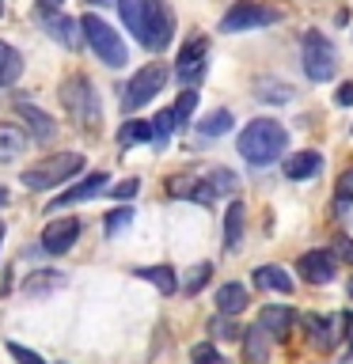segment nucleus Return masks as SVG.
<instances>
[{
  "label": "nucleus",
  "mask_w": 353,
  "mask_h": 364,
  "mask_svg": "<svg viewBox=\"0 0 353 364\" xmlns=\"http://www.w3.org/2000/svg\"><path fill=\"white\" fill-rule=\"evenodd\" d=\"M338 326H342V338L353 346V311H342V315H338Z\"/></svg>",
  "instance_id": "nucleus-41"
},
{
  "label": "nucleus",
  "mask_w": 353,
  "mask_h": 364,
  "mask_svg": "<svg viewBox=\"0 0 353 364\" xmlns=\"http://www.w3.org/2000/svg\"><path fill=\"white\" fill-rule=\"evenodd\" d=\"M144 16H148V38H144V50H167L171 46V31H175V19L164 0H144Z\"/></svg>",
  "instance_id": "nucleus-9"
},
{
  "label": "nucleus",
  "mask_w": 353,
  "mask_h": 364,
  "mask_svg": "<svg viewBox=\"0 0 353 364\" xmlns=\"http://www.w3.org/2000/svg\"><path fill=\"white\" fill-rule=\"evenodd\" d=\"M304 73H307V80H315V84L334 80L338 53H334V46H330L327 34H319V31H307L304 34Z\"/></svg>",
  "instance_id": "nucleus-6"
},
{
  "label": "nucleus",
  "mask_w": 353,
  "mask_h": 364,
  "mask_svg": "<svg viewBox=\"0 0 353 364\" xmlns=\"http://www.w3.org/2000/svg\"><path fill=\"white\" fill-rule=\"evenodd\" d=\"M171 110H175L179 125H186V122L194 118V110H198V91H194V87H182V95L175 99V107H171Z\"/></svg>",
  "instance_id": "nucleus-34"
},
{
  "label": "nucleus",
  "mask_w": 353,
  "mask_h": 364,
  "mask_svg": "<svg viewBox=\"0 0 353 364\" xmlns=\"http://www.w3.org/2000/svg\"><path fill=\"white\" fill-rule=\"evenodd\" d=\"M349 289H353V284H349Z\"/></svg>",
  "instance_id": "nucleus-50"
},
{
  "label": "nucleus",
  "mask_w": 353,
  "mask_h": 364,
  "mask_svg": "<svg viewBox=\"0 0 353 364\" xmlns=\"http://www.w3.org/2000/svg\"><path fill=\"white\" fill-rule=\"evenodd\" d=\"M209 277H213V266H209V262H198V266H190L186 277H182V292H186V296H198L205 284H209Z\"/></svg>",
  "instance_id": "nucleus-30"
},
{
  "label": "nucleus",
  "mask_w": 353,
  "mask_h": 364,
  "mask_svg": "<svg viewBox=\"0 0 353 364\" xmlns=\"http://www.w3.org/2000/svg\"><path fill=\"white\" fill-rule=\"evenodd\" d=\"M243 360L247 364H266L270 360V334L262 326L243 330Z\"/></svg>",
  "instance_id": "nucleus-22"
},
{
  "label": "nucleus",
  "mask_w": 353,
  "mask_h": 364,
  "mask_svg": "<svg viewBox=\"0 0 353 364\" xmlns=\"http://www.w3.org/2000/svg\"><path fill=\"white\" fill-rule=\"evenodd\" d=\"M278 19H281V11H278V8H270V4H255V0H236V4L224 11L221 31H224V34L258 31V27H273Z\"/></svg>",
  "instance_id": "nucleus-7"
},
{
  "label": "nucleus",
  "mask_w": 353,
  "mask_h": 364,
  "mask_svg": "<svg viewBox=\"0 0 353 364\" xmlns=\"http://www.w3.org/2000/svg\"><path fill=\"white\" fill-rule=\"evenodd\" d=\"M190 364H232V360H224L221 353H216V346L201 341V346H194V349H190Z\"/></svg>",
  "instance_id": "nucleus-38"
},
{
  "label": "nucleus",
  "mask_w": 353,
  "mask_h": 364,
  "mask_svg": "<svg viewBox=\"0 0 353 364\" xmlns=\"http://www.w3.org/2000/svg\"><path fill=\"white\" fill-rule=\"evenodd\" d=\"M285 171V178H293V182H300V178H312L323 171V156L315 152V148H304V152H293L289 159L281 164Z\"/></svg>",
  "instance_id": "nucleus-18"
},
{
  "label": "nucleus",
  "mask_w": 353,
  "mask_h": 364,
  "mask_svg": "<svg viewBox=\"0 0 353 364\" xmlns=\"http://www.w3.org/2000/svg\"><path fill=\"white\" fill-rule=\"evenodd\" d=\"M304 330L312 334L315 349H330V346H334V323H330L327 315H304Z\"/></svg>",
  "instance_id": "nucleus-27"
},
{
  "label": "nucleus",
  "mask_w": 353,
  "mask_h": 364,
  "mask_svg": "<svg viewBox=\"0 0 353 364\" xmlns=\"http://www.w3.org/2000/svg\"><path fill=\"white\" fill-rule=\"evenodd\" d=\"M118 11H122V23H125V31H130L133 38L144 46V38H148V16H144V0H118Z\"/></svg>",
  "instance_id": "nucleus-19"
},
{
  "label": "nucleus",
  "mask_w": 353,
  "mask_h": 364,
  "mask_svg": "<svg viewBox=\"0 0 353 364\" xmlns=\"http://www.w3.org/2000/svg\"><path fill=\"white\" fill-rule=\"evenodd\" d=\"M4 205H8V190L0 186V209H4Z\"/></svg>",
  "instance_id": "nucleus-44"
},
{
  "label": "nucleus",
  "mask_w": 353,
  "mask_h": 364,
  "mask_svg": "<svg viewBox=\"0 0 353 364\" xmlns=\"http://www.w3.org/2000/svg\"><path fill=\"white\" fill-rule=\"evenodd\" d=\"M334 102H338V107H353V84H342L334 91Z\"/></svg>",
  "instance_id": "nucleus-42"
},
{
  "label": "nucleus",
  "mask_w": 353,
  "mask_h": 364,
  "mask_svg": "<svg viewBox=\"0 0 353 364\" xmlns=\"http://www.w3.org/2000/svg\"><path fill=\"white\" fill-rule=\"evenodd\" d=\"M110 193L118 201H130V198H137L141 193V178H125V182H118V186H110Z\"/></svg>",
  "instance_id": "nucleus-39"
},
{
  "label": "nucleus",
  "mask_w": 353,
  "mask_h": 364,
  "mask_svg": "<svg viewBox=\"0 0 353 364\" xmlns=\"http://www.w3.org/2000/svg\"><path fill=\"white\" fill-rule=\"evenodd\" d=\"M255 95L262 102H289L293 99V87L285 80H270V76H258L255 80Z\"/></svg>",
  "instance_id": "nucleus-29"
},
{
  "label": "nucleus",
  "mask_w": 353,
  "mask_h": 364,
  "mask_svg": "<svg viewBox=\"0 0 353 364\" xmlns=\"http://www.w3.org/2000/svg\"><path fill=\"white\" fill-rule=\"evenodd\" d=\"M8 357L16 360V364H50L42 353H34V349L23 346V341H11V338H8Z\"/></svg>",
  "instance_id": "nucleus-36"
},
{
  "label": "nucleus",
  "mask_w": 353,
  "mask_h": 364,
  "mask_svg": "<svg viewBox=\"0 0 353 364\" xmlns=\"http://www.w3.org/2000/svg\"><path fill=\"white\" fill-rule=\"evenodd\" d=\"M80 27H84V42L91 46V53L99 57L102 65H110V68H122L125 61H130V50H125V42H122V34L110 27L102 16H95V11H88L84 19H80Z\"/></svg>",
  "instance_id": "nucleus-3"
},
{
  "label": "nucleus",
  "mask_w": 353,
  "mask_h": 364,
  "mask_svg": "<svg viewBox=\"0 0 353 364\" xmlns=\"http://www.w3.org/2000/svg\"><path fill=\"white\" fill-rule=\"evenodd\" d=\"M133 277H141V281H148V284H156L164 296H171L179 289V273L171 269V266H137L133 269Z\"/></svg>",
  "instance_id": "nucleus-24"
},
{
  "label": "nucleus",
  "mask_w": 353,
  "mask_h": 364,
  "mask_svg": "<svg viewBox=\"0 0 353 364\" xmlns=\"http://www.w3.org/2000/svg\"><path fill=\"white\" fill-rule=\"evenodd\" d=\"M16 118L23 122V129H27L34 141H53L57 136V122L46 114L42 107H34V102H16Z\"/></svg>",
  "instance_id": "nucleus-14"
},
{
  "label": "nucleus",
  "mask_w": 353,
  "mask_h": 364,
  "mask_svg": "<svg viewBox=\"0 0 353 364\" xmlns=\"http://www.w3.org/2000/svg\"><path fill=\"white\" fill-rule=\"evenodd\" d=\"M167 193H171V198H182V201H201V205L216 201L209 178H190V175H175L167 182Z\"/></svg>",
  "instance_id": "nucleus-17"
},
{
  "label": "nucleus",
  "mask_w": 353,
  "mask_h": 364,
  "mask_svg": "<svg viewBox=\"0 0 353 364\" xmlns=\"http://www.w3.org/2000/svg\"><path fill=\"white\" fill-rule=\"evenodd\" d=\"M293 323H296V311H293L289 304H266V307L258 311V326L266 330L270 338H278V341L289 338Z\"/></svg>",
  "instance_id": "nucleus-16"
},
{
  "label": "nucleus",
  "mask_w": 353,
  "mask_h": 364,
  "mask_svg": "<svg viewBox=\"0 0 353 364\" xmlns=\"http://www.w3.org/2000/svg\"><path fill=\"white\" fill-rule=\"evenodd\" d=\"M88 4H110V0H88Z\"/></svg>",
  "instance_id": "nucleus-46"
},
{
  "label": "nucleus",
  "mask_w": 353,
  "mask_h": 364,
  "mask_svg": "<svg viewBox=\"0 0 353 364\" xmlns=\"http://www.w3.org/2000/svg\"><path fill=\"white\" fill-rule=\"evenodd\" d=\"M34 19L42 23V31L50 34L53 42H61L65 50H76L80 42H84V27H80V19L65 16V11H57V4H34Z\"/></svg>",
  "instance_id": "nucleus-8"
},
{
  "label": "nucleus",
  "mask_w": 353,
  "mask_h": 364,
  "mask_svg": "<svg viewBox=\"0 0 353 364\" xmlns=\"http://www.w3.org/2000/svg\"><path fill=\"white\" fill-rule=\"evenodd\" d=\"M144 141H156V129H152V122H141V118H133V122H125L122 129H118V144H122V148H130V144H144Z\"/></svg>",
  "instance_id": "nucleus-28"
},
{
  "label": "nucleus",
  "mask_w": 353,
  "mask_h": 364,
  "mask_svg": "<svg viewBox=\"0 0 353 364\" xmlns=\"http://www.w3.org/2000/svg\"><path fill=\"white\" fill-rule=\"evenodd\" d=\"M0 239H4V220H0Z\"/></svg>",
  "instance_id": "nucleus-48"
},
{
  "label": "nucleus",
  "mask_w": 353,
  "mask_h": 364,
  "mask_svg": "<svg viewBox=\"0 0 353 364\" xmlns=\"http://www.w3.org/2000/svg\"><path fill=\"white\" fill-rule=\"evenodd\" d=\"M243 232H247V209H243V201H232L224 209V224H221V239H224L228 255H236L243 247Z\"/></svg>",
  "instance_id": "nucleus-15"
},
{
  "label": "nucleus",
  "mask_w": 353,
  "mask_h": 364,
  "mask_svg": "<svg viewBox=\"0 0 353 364\" xmlns=\"http://www.w3.org/2000/svg\"><path fill=\"white\" fill-rule=\"evenodd\" d=\"M23 76V57L16 46L0 42V87H11L16 80Z\"/></svg>",
  "instance_id": "nucleus-26"
},
{
  "label": "nucleus",
  "mask_w": 353,
  "mask_h": 364,
  "mask_svg": "<svg viewBox=\"0 0 353 364\" xmlns=\"http://www.w3.org/2000/svg\"><path fill=\"white\" fill-rule=\"evenodd\" d=\"M42 4H61V0H42Z\"/></svg>",
  "instance_id": "nucleus-47"
},
{
  "label": "nucleus",
  "mask_w": 353,
  "mask_h": 364,
  "mask_svg": "<svg viewBox=\"0 0 353 364\" xmlns=\"http://www.w3.org/2000/svg\"><path fill=\"white\" fill-rule=\"evenodd\" d=\"M209 334H213V338H224V341H228V338H243V330L236 326V318H232V315H216L213 323H209Z\"/></svg>",
  "instance_id": "nucleus-37"
},
{
  "label": "nucleus",
  "mask_w": 353,
  "mask_h": 364,
  "mask_svg": "<svg viewBox=\"0 0 353 364\" xmlns=\"http://www.w3.org/2000/svg\"><path fill=\"white\" fill-rule=\"evenodd\" d=\"M80 239V220L76 216H57L42 228V250L46 255H65L73 250V243Z\"/></svg>",
  "instance_id": "nucleus-11"
},
{
  "label": "nucleus",
  "mask_w": 353,
  "mask_h": 364,
  "mask_svg": "<svg viewBox=\"0 0 353 364\" xmlns=\"http://www.w3.org/2000/svg\"><path fill=\"white\" fill-rule=\"evenodd\" d=\"M27 148V129L19 122H0V159H16Z\"/></svg>",
  "instance_id": "nucleus-23"
},
{
  "label": "nucleus",
  "mask_w": 353,
  "mask_h": 364,
  "mask_svg": "<svg viewBox=\"0 0 353 364\" xmlns=\"http://www.w3.org/2000/svg\"><path fill=\"white\" fill-rule=\"evenodd\" d=\"M65 284V273L61 269H38L23 281V296H46V292H57Z\"/></svg>",
  "instance_id": "nucleus-25"
},
{
  "label": "nucleus",
  "mask_w": 353,
  "mask_h": 364,
  "mask_svg": "<svg viewBox=\"0 0 353 364\" xmlns=\"http://www.w3.org/2000/svg\"><path fill=\"white\" fill-rule=\"evenodd\" d=\"M152 129H156V141H152V144H159V148H164V144L171 141V133L179 129V118H175V110H171V107H167V110H159L156 118H152Z\"/></svg>",
  "instance_id": "nucleus-31"
},
{
  "label": "nucleus",
  "mask_w": 353,
  "mask_h": 364,
  "mask_svg": "<svg viewBox=\"0 0 353 364\" xmlns=\"http://www.w3.org/2000/svg\"><path fill=\"white\" fill-rule=\"evenodd\" d=\"M228 129H232V114H228V110H213L209 118L198 122V133H201V136H221V133H228Z\"/></svg>",
  "instance_id": "nucleus-32"
},
{
  "label": "nucleus",
  "mask_w": 353,
  "mask_h": 364,
  "mask_svg": "<svg viewBox=\"0 0 353 364\" xmlns=\"http://www.w3.org/2000/svg\"><path fill=\"white\" fill-rule=\"evenodd\" d=\"M80 171H84V156L80 152H53V156H46L42 164L23 171L19 182L27 190H57V186H65V182H73Z\"/></svg>",
  "instance_id": "nucleus-2"
},
{
  "label": "nucleus",
  "mask_w": 353,
  "mask_h": 364,
  "mask_svg": "<svg viewBox=\"0 0 353 364\" xmlns=\"http://www.w3.org/2000/svg\"><path fill=\"white\" fill-rule=\"evenodd\" d=\"M251 281H255V289H266V292H281V296L293 292V277L281 266H255Z\"/></svg>",
  "instance_id": "nucleus-20"
},
{
  "label": "nucleus",
  "mask_w": 353,
  "mask_h": 364,
  "mask_svg": "<svg viewBox=\"0 0 353 364\" xmlns=\"http://www.w3.org/2000/svg\"><path fill=\"white\" fill-rule=\"evenodd\" d=\"M338 255H342V258H346V262H349V266H353V239H346V243H342V247H338Z\"/></svg>",
  "instance_id": "nucleus-43"
},
{
  "label": "nucleus",
  "mask_w": 353,
  "mask_h": 364,
  "mask_svg": "<svg viewBox=\"0 0 353 364\" xmlns=\"http://www.w3.org/2000/svg\"><path fill=\"white\" fill-rule=\"evenodd\" d=\"M205 53H209V42H205V38H190L186 46H182L179 68H175L179 80H182V87H194L205 76Z\"/></svg>",
  "instance_id": "nucleus-13"
},
{
  "label": "nucleus",
  "mask_w": 353,
  "mask_h": 364,
  "mask_svg": "<svg viewBox=\"0 0 353 364\" xmlns=\"http://www.w3.org/2000/svg\"><path fill=\"white\" fill-rule=\"evenodd\" d=\"M125 224H133V209H130V205H118L114 213H107V220H102V232H107V235H118Z\"/></svg>",
  "instance_id": "nucleus-35"
},
{
  "label": "nucleus",
  "mask_w": 353,
  "mask_h": 364,
  "mask_svg": "<svg viewBox=\"0 0 353 364\" xmlns=\"http://www.w3.org/2000/svg\"><path fill=\"white\" fill-rule=\"evenodd\" d=\"M61 102H65V110L84 125V129H95V122H99V95H95V87H91L88 76H80V73L68 76L61 84Z\"/></svg>",
  "instance_id": "nucleus-5"
},
{
  "label": "nucleus",
  "mask_w": 353,
  "mask_h": 364,
  "mask_svg": "<svg viewBox=\"0 0 353 364\" xmlns=\"http://www.w3.org/2000/svg\"><path fill=\"white\" fill-rule=\"evenodd\" d=\"M167 84V68L164 61H152V65H144V68H137L133 80L125 84V95H122V110L125 114H137L141 107H148L159 91H164Z\"/></svg>",
  "instance_id": "nucleus-4"
},
{
  "label": "nucleus",
  "mask_w": 353,
  "mask_h": 364,
  "mask_svg": "<svg viewBox=\"0 0 353 364\" xmlns=\"http://www.w3.org/2000/svg\"><path fill=\"white\" fill-rule=\"evenodd\" d=\"M0 16H4V0H0Z\"/></svg>",
  "instance_id": "nucleus-49"
},
{
  "label": "nucleus",
  "mask_w": 353,
  "mask_h": 364,
  "mask_svg": "<svg viewBox=\"0 0 353 364\" xmlns=\"http://www.w3.org/2000/svg\"><path fill=\"white\" fill-rule=\"evenodd\" d=\"M205 178H209V186H213L216 198H221V193H236V186H239L236 171H228V167H213Z\"/></svg>",
  "instance_id": "nucleus-33"
},
{
  "label": "nucleus",
  "mask_w": 353,
  "mask_h": 364,
  "mask_svg": "<svg viewBox=\"0 0 353 364\" xmlns=\"http://www.w3.org/2000/svg\"><path fill=\"white\" fill-rule=\"evenodd\" d=\"M107 182H110V175H107V171H91V175H84V178L76 182V186H68L65 193H57L50 209H65V205H80V201H91V198H99L102 190H110Z\"/></svg>",
  "instance_id": "nucleus-12"
},
{
  "label": "nucleus",
  "mask_w": 353,
  "mask_h": 364,
  "mask_svg": "<svg viewBox=\"0 0 353 364\" xmlns=\"http://www.w3.org/2000/svg\"><path fill=\"white\" fill-rule=\"evenodd\" d=\"M285 148H289V129H285L281 122H273V118L247 122L243 129H239V136H236V152L243 156L247 164H255V167L278 164Z\"/></svg>",
  "instance_id": "nucleus-1"
},
{
  "label": "nucleus",
  "mask_w": 353,
  "mask_h": 364,
  "mask_svg": "<svg viewBox=\"0 0 353 364\" xmlns=\"http://www.w3.org/2000/svg\"><path fill=\"white\" fill-rule=\"evenodd\" d=\"M296 273H300L307 284H330L338 273V255L327 247L307 250V255H300V262H296Z\"/></svg>",
  "instance_id": "nucleus-10"
},
{
  "label": "nucleus",
  "mask_w": 353,
  "mask_h": 364,
  "mask_svg": "<svg viewBox=\"0 0 353 364\" xmlns=\"http://www.w3.org/2000/svg\"><path fill=\"white\" fill-rule=\"evenodd\" d=\"M247 304H251V300H247V289H243V284L224 281L221 289H216V311H221V315H232V318H236Z\"/></svg>",
  "instance_id": "nucleus-21"
},
{
  "label": "nucleus",
  "mask_w": 353,
  "mask_h": 364,
  "mask_svg": "<svg viewBox=\"0 0 353 364\" xmlns=\"http://www.w3.org/2000/svg\"><path fill=\"white\" fill-rule=\"evenodd\" d=\"M338 364H353V349H349V353H346V357H342Z\"/></svg>",
  "instance_id": "nucleus-45"
},
{
  "label": "nucleus",
  "mask_w": 353,
  "mask_h": 364,
  "mask_svg": "<svg viewBox=\"0 0 353 364\" xmlns=\"http://www.w3.org/2000/svg\"><path fill=\"white\" fill-rule=\"evenodd\" d=\"M338 198H342V201H353V167L338 178Z\"/></svg>",
  "instance_id": "nucleus-40"
}]
</instances>
